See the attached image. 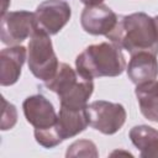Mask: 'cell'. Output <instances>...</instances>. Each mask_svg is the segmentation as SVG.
Returning a JSON list of instances; mask_svg holds the SVG:
<instances>
[{"mask_svg":"<svg viewBox=\"0 0 158 158\" xmlns=\"http://www.w3.org/2000/svg\"><path fill=\"white\" fill-rule=\"evenodd\" d=\"M114 44L126 49L130 54L149 52L158 54V30L154 17L144 12L120 16L114 30L106 35Z\"/></svg>","mask_w":158,"mask_h":158,"instance_id":"6da1fadb","label":"cell"},{"mask_svg":"<svg viewBox=\"0 0 158 158\" xmlns=\"http://www.w3.org/2000/svg\"><path fill=\"white\" fill-rule=\"evenodd\" d=\"M78 74L88 80L101 77H117L126 69V60L121 48L112 42L88 46L77 58Z\"/></svg>","mask_w":158,"mask_h":158,"instance_id":"7a4b0ae2","label":"cell"},{"mask_svg":"<svg viewBox=\"0 0 158 158\" xmlns=\"http://www.w3.org/2000/svg\"><path fill=\"white\" fill-rule=\"evenodd\" d=\"M27 64L31 73L40 80H49L59 67L52 40L48 33L37 28L27 46Z\"/></svg>","mask_w":158,"mask_h":158,"instance_id":"3957f363","label":"cell"},{"mask_svg":"<svg viewBox=\"0 0 158 158\" xmlns=\"http://www.w3.org/2000/svg\"><path fill=\"white\" fill-rule=\"evenodd\" d=\"M86 110L89 125L104 135H114L120 131L127 116L123 105L106 100L93 101L88 105Z\"/></svg>","mask_w":158,"mask_h":158,"instance_id":"277c9868","label":"cell"},{"mask_svg":"<svg viewBox=\"0 0 158 158\" xmlns=\"http://www.w3.org/2000/svg\"><path fill=\"white\" fill-rule=\"evenodd\" d=\"M35 12L26 10L9 11L1 16L0 40L7 46H19L37 30Z\"/></svg>","mask_w":158,"mask_h":158,"instance_id":"5b68a950","label":"cell"},{"mask_svg":"<svg viewBox=\"0 0 158 158\" xmlns=\"http://www.w3.org/2000/svg\"><path fill=\"white\" fill-rule=\"evenodd\" d=\"M72 9L64 0H46L35 11L37 27L49 36L57 35L70 20Z\"/></svg>","mask_w":158,"mask_h":158,"instance_id":"8992f818","label":"cell"},{"mask_svg":"<svg viewBox=\"0 0 158 158\" xmlns=\"http://www.w3.org/2000/svg\"><path fill=\"white\" fill-rule=\"evenodd\" d=\"M118 21V16L106 5H85L80 15V23L86 33L106 36Z\"/></svg>","mask_w":158,"mask_h":158,"instance_id":"52a82bcc","label":"cell"},{"mask_svg":"<svg viewBox=\"0 0 158 158\" xmlns=\"http://www.w3.org/2000/svg\"><path fill=\"white\" fill-rule=\"evenodd\" d=\"M22 109L26 121L35 128H48L56 125L58 120V114L53 104L41 94L26 98Z\"/></svg>","mask_w":158,"mask_h":158,"instance_id":"ba28073f","label":"cell"},{"mask_svg":"<svg viewBox=\"0 0 158 158\" xmlns=\"http://www.w3.org/2000/svg\"><path fill=\"white\" fill-rule=\"evenodd\" d=\"M27 58V49L23 46H10L0 52V84L9 86L15 84Z\"/></svg>","mask_w":158,"mask_h":158,"instance_id":"9c48e42d","label":"cell"},{"mask_svg":"<svg viewBox=\"0 0 158 158\" xmlns=\"http://www.w3.org/2000/svg\"><path fill=\"white\" fill-rule=\"evenodd\" d=\"M86 107L80 110H73L60 106L58 112V120L53 126V130L62 142L67 138L79 135L89 126Z\"/></svg>","mask_w":158,"mask_h":158,"instance_id":"30bf717a","label":"cell"},{"mask_svg":"<svg viewBox=\"0 0 158 158\" xmlns=\"http://www.w3.org/2000/svg\"><path fill=\"white\" fill-rule=\"evenodd\" d=\"M126 70L128 78L136 85L152 81L158 77L157 56L149 52H138L131 54Z\"/></svg>","mask_w":158,"mask_h":158,"instance_id":"8fae6325","label":"cell"},{"mask_svg":"<svg viewBox=\"0 0 158 158\" xmlns=\"http://www.w3.org/2000/svg\"><path fill=\"white\" fill-rule=\"evenodd\" d=\"M128 135L142 158H158V131L156 128L138 125L133 126Z\"/></svg>","mask_w":158,"mask_h":158,"instance_id":"7c38bea8","label":"cell"},{"mask_svg":"<svg viewBox=\"0 0 158 158\" xmlns=\"http://www.w3.org/2000/svg\"><path fill=\"white\" fill-rule=\"evenodd\" d=\"M135 95L142 115L152 122H158V80L136 85Z\"/></svg>","mask_w":158,"mask_h":158,"instance_id":"4fadbf2b","label":"cell"},{"mask_svg":"<svg viewBox=\"0 0 158 158\" xmlns=\"http://www.w3.org/2000/svg\"><path fill=\"white\" fill-rule=\"evenodd\" d=\"M93 91H94L93 80H88L80 77L78 83L72 89H69L63 95L58 96L60 101V106L73 110L85 109L88 106V100L90 99Z\"/></svg>","mask_w":158,"mask_h":158,"instance_id":"5bb4252c","label":"cell"},{"mask_svg":"<svg viewBox=\"0 0 158 158\" xmlns=\"http://www.w3.org/2000/svg\"><path fill=\"white\" fill-rule=\"evenodd\" d=\"M79 79H80V75L69 64L59 63V67L56 74L49 80L44 81V85L47 89H49L51 91L60 96L64 93H67L69 89H72L78 83Z\"/></svg>","mask_w":158,"mask_h":158,"instance_id":"9a60e30c","label":"cell"},{"mask_svg":"<svg viewBox=\"0 0 158 158\" xmlns=\"http://www.w3.org/2000/svg\"><path fill=\"white\" fill-rule=\"evenodd\" d=\"M98 147L96 144L90 139H79L73 142L67 152L65 157H98Z\"/></svg>","mask_w":158,"mask_h":158,"instance_id":"2e32d148","label":"cell"},{"mask_svg":"<svg viewBox=\"0 0 158 158\" xmlns=\"http://www.w3.org/2000/svg\"><path fill=\"white\" fill-rule=\"evenodd\" d=\"M2 101V112H1V131L11 130L17 122V110L14 104L9 102L4 96L1 98Z\"/></svg>","mask_w":158,"mask_h":158,"instance_id":"e0dca14e","label":"cell"},{"mask_svg":"<svg viewBox=\"0 0 158 158\" xmlns=\"http://www.w3.org/2000/svg\"><path fill=\"white\" fill-rule=\"evenodd\" d=\"M10 5V0H2V7H1V16L7 12V7Z\"/></svg>","mask_w":158,"mask_h":158,"instance_id":"ac0fdd59","label":"cell"},{"mask_svg":"<svg viewBox=\"0 0 158 158\" xmlns=\"http://www.w3.org/2000/svg\"><path fill=\"white\" fill-rule=\"evenodd\" d=\"M80 1L85 5H98V4H102L104 0H80Z\"/></svg>","mask_w":158,"mask_h":158,"instance_id":"d6986e66","label":"cell"},{"mask_svg":"<svg viewBox=\"0 0 158 158\" xmlns=\"http://www.w3.org/2000/svg\"><path fill=\"white\" fill-rule=\"evenodd\" d=\"M115 154H126V156H131L132 157V154L130 152H122V151H115V152L111 153V156H115Z\"/></svg>","mask_w":158,"mask_h":158,"instance_id":"ffe728a7","label":"cell"},{"mask_svg":"<svg viewBox=\"0 0 158 158\" xmlns=\"http://www.w3.org/2000/svg\"><path fill=\"white\" fill-rule=\"evenodd\" d=\"M154 21H156V26H157V30H158V15L154 16Z\"/></svg>","mask_w":158,"mask_h":158,"instance_id":"44dd1931","label":"cell"}]
</instances>
